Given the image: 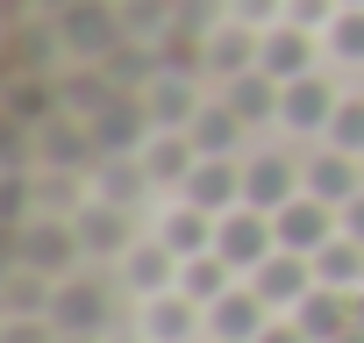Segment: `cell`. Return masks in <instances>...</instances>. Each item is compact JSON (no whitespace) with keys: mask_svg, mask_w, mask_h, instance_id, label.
<instances>
[{"mask_svg":"<svg viewBox=\"0 0 364 343\" xmlns=\"http://www.w3.org/2000/svg\"><path fill=\"white\" fill-rule=\"evenodd\" d=\"M293 315H300V329H307L314 343H328V336H343V329L357 322V293H343V286H314Z\"/></svg>","mask_w":364,"mask_h":343,"instance_id":"14","label":"cell"},{"mask_svg":"<svg viewBox=\"0 0 364 343\" xmlns=\"http://www.w3.org/2000/svg\"><path fill=\"white\" fill-rule=\"evenodd\" d=\"M257 65V36H243V29H229V36H215L208 43V72H222V79H236V72H250Z\"/></svg>","mask_w":364,"mask_h":343,"instance_id":"22","label":"cell"},{"mask_svg":"<svg viewBox=\"0 0 364 343\" xmlns=\"http://www.w3.org/2000/svg\"><path fill=\"white\" fill-rule=\"evenodd\" d=\"M300 172H307V194H314V201H328L336 215L364 194V157H350V150H321V157H307Z\"/></svg>","mask_w":364,"mask_h":343,"instance_id":"6","label":"cell"},{"mask_svg":"<svg viewBox=\"0 0 364 343\" xmlns=\"http://www.w3.org/2000/svg\"><path fill=\"white\" fill-rule=\"evenodd\" d=\"M178 201H193V208H208V215H229V208L243 201V164H236V157H200L193 179L178 186Z\"/></svg>","mask_w":364,"mask_h":343,"instance_id":"11","label":"cell"},{"mask_svg":"<svg viewBox=\"0 0 364 343\" xmlns=\"http://www.w3.org/2000/svg\"><path fill=\"white\" fill-rule=\"evenodd\" d=\"M357 322H364V293H357Z\"/></svg>","mask_w":364,"mask_h":343,"instance_id":"29","label":"cell"},{"mask_svg":"<svg viewBox=\"0 0 364 343\" xmlns=\"http://www.w3.org/2000/svg\"><path fill=\"white\" fill-rule=\"evenodd\" d=\"M336 15H343V0H286V22H300V29L336 22Z\"/></svg>","mask_w":364,"mask_h":343,"instance_id":"25","label":"cell"},{"mask_svg":"<svg viewBox=\"0 0 364 343\" xmlns=\"http://www.w3.org/2000/svg\"><path fill=\"white\" fill-rule=\"evenodd\" d=\"M143 336L150 343H208V307L193 300V293H150V307H143Z\"/></svg>","mask_w":364,"mask_h":343,"instance_id":"4","label":"cell"},{"mask_svg":"<svg viewBox=\"0 0 364 343\" xmlns=\"http://www.w3.org/2000/svg\"><path fill=\"white\" fill-rule=\"evenodd\" d=\"M193 115H200V100H193L186 79H157V86L143 93V122H150V129H186Z\"/></svg>","mask_w":364,"mask_h":343,"instance_id":"18","label":"cell"},{"mask_svg":"<svg viewBox=\"0 0 364 343\" xmlns=\"http://www.w3.org/2000/svg\"><path fill=\"white\" fill-rule=\"evenodd\" d=\"M257 343H314V336L300 329V315H272V322L257 329Z\"/></svg>","mask_w":364,"mask_h":343,"instance_id":"26","label":"cell"},{"mask_svg":"<svg viewBox=\"0 0 364 343\" xmlns=\"http://www.w3.org/2000/svg\"><path fill=\"white\" fill-rule=\"evenodd\" d=\"M328 51H336L343 65H364V8H343V15L328 22Z\"/></svg>","mask_w":364,"mask_h":343,"instance_id":"23","label":"cell"},{"mask_svg":"<svg viewBox=\"0 0 364 343\" xmlns=\"http://www.w3.org/2000/svg\"><path fill=\"white\" fill-rule=\"evenodd\" d=\"M264 322L272 307L257 300V286H229L222 300H208V343H257Z\"/></svg>","mask_w":364,"mask_h":343,"instance_id":"5","label":"cell"},{"mask_svg":"<svg viewBox=\"0 0 364 343\" xmlns=\"http://www.w3.org/2000/svg\"><path fill=\"white\" fill-rule=\"evenodd\" d=\"M157 236H164V250H171L178 265H186V258L215 250V215H208V208H193V201H178V208H164Z\"/></svg>","mask_w":364,"mask_h":343,"instance_id":"13","label":"cell"},{"mask_svg":"<svg viewBox=\"0 0 364 343\" xmlns=\"http://www.w3.org/2000/svg\"><path fill=\"white\" fill-rule=\"evenodd\" d=\"M171 272H178V258L164 250V236H143V243L129 250V279H136L143 293H171Z\"/></svg>","mask_w":364,"mask_h":343,"instance_id":"21","label":"cell"},{"mask_svg":"<svg viewBox=\"0 0 364 343\" xmlns=\"http://www.w3.org/2000/svg\"><path fill=\"white\" fill-rule=\"evenodd\" d=\"M343 236H357V243H364V194L343 208Z\"/></svg>","mask_w":364,"mask_h":343,"instance_id":"27","label":"cell"},{"mask_svg":"<svg viewBox=\"0 0 364 343\" xmlns=\"http://www.w3.org/2000/svg\"><path fill=\"white\" fill-rule=\"evenodd\" d=\"M193 164H200L193 129H150V143H143V172H150V186H186V179H193Z\"/></svg>","mask_w":364,"mask_h":343,"instance_id":"7","label":"cell"},{"mask_svg":"<svg viewBox=\"0 0 364 343\" xmlns=\"http://www.w3.org/2000/svg\"><path fill=\"white\" fill-rule=\"evenodd\" d=\"M250 286H257V300H264L272 315H293L321 279H314V258H300V250H272V258L250 272Z\"/></svg>","mask_w":364,"mask_h":343,"instance_id":"3","label":"cell"},{"mask_svg":"<svg viewBox=\"0 0 364 343\" xmlns=\"http://www.w3.org/2000/svg\"><path fill=\"white\" fill-rule=\"evenodd\" d=\"M328 150L364 157V100H343V107H336V122H328Z\"/></svg>","mask_w":364,"mask_h":343,"instance_id":"24","label":"cell"},{"mask_svg":"<svg viewBox=\"0 0 364 343\" xmlns=\"http://www.w3.org/2000/svg\"><path fill=\"white\" fill-rule=\"evenodd\" d=\"M293 194H307V172H300V164H286V157H250V164H243V201H250V208L279 215Z\"/></svg>","mask_w":364,"mask_h":343,"instance_id":"10","label":"cell"},{"mask_svg":"<svg viewBox=\"0 0 364 343\" xmlns=\"http://www.w3.org/2000/svg\"><path fill=\"white\" fill-rule=\"evenodd\" d=\"M257 72H272L279 86L307 79V72H314V36H307L300 22H286V29H264V36H257Z\"/></svg>","mask_w":364,"mask_h":343,"instance_id":"8","label":"cell"},{"mask_svg":"<svg viewBox=\"0 0 364 343\" xmlns=\"http://www.w3.org/2000/svg\"><path fill=\"white\" fill-rule=\"evenodd\" d=\"M336 86L321 79V72H307V79H293V86H279V129H328L336 122Z\"/></svg>","mask_w":364,"mask_h":343,"instance_id":"9","label":"cell"},{"mask_svg":"<svg viewBox=\"0 0 364 343\" xmlns=\"http://www.w3.org/2000/svg\"><path fill=\"white\" fill-rule=\"evenodd\" d=\"M314 279L321 286H343V293H364V243L357 236H336L328 250H314Z\"/></svg>","mask_w":364,"mask_h":343,"instance_id":"20","label":"cell"},{"mask_svg":"<svg viewBox=\"0 0 364 343\" xmlns=\"http://www.w3.org/2000/svg\"><path fill=\"white\" fill-rule=\"evenodd\" d=\"M72 229H79V250H93V258L129 250V222H122V208H114V201H93L86 215H72Z\"/></svg>","mask_w":364,"mask_h":343,"instance_id":"17","label":"cell"},{"mask_svg":"<svg viewBox=\"0 0 364 343\" xmlns=\"http://www.w3.org/2000/svg\"><path fill=\"white\" fill-rule=\"evenodd\" d=\"M343 8H364V0H343Z\"/></svg>","mask_w":364,"mask_h":343,"instance_id":"30","label":"cell"},{"mask_svg":"<svg viewBox=\"0 0 364 343\" xmlns=\"http://www.w3.org/2000/svg\"><path fill=\"white\" fill-rule=\"evenodd\" d=\"M72 258H79V229H72V222H29V229H22V272L58 279Z\"/></svg>","mask_w":364,"mask_h":343,"instance_id":"12","label":"cell"},{"mask_svg":"<svg viewBox=\"0 0 364 343\" xmlns=\"http://www.w3.org/2000/svg\"><path fill=\"white\" fill-rule=\"evenodd\" d=\"M215 250H222L236 272H257V265L279 250V229H272V215H264V208L236 201L229 215H215Z\"/></svg>","mask_w":364,"mask_h":343,"instance_id":"1","label":"cell"},{"mask_svg":"<svg viewBox=\"0 0 364 343\" xmlns=\"http://www.w3.org/2000/svg\"><path fill=\"white\" fill-rule=\"evenodd\" d=\"M229 286H236V265H229L222 250H200V258L178 265V293H193L200 307H208V300H222Z\"/></svg>","mask_w":364,"mask_h":343,"instance_id":"19","label":"cell"},{"mask_svg":"<svg viewBox=\"0 0 364 343\" xmlns=\"http://www.w3.org/2000/svg\"><path fill=\"white\" fill-rule=\"evenodd\" d=\"M328 343H364V322H350L343 336H328Z\"/></svg>","mask_w":364,"mask_h":343,"instance_id":"28","label":"cell"},{"mask_svg":"<svg viewBox=\"0 0 364 343\" xmlns=\"http://www.w3.org/2000/svg\"><path fill=\"white\" fill-rule=\"evenodd\" d=\"M222 100H229L243 122H279V79H272V72H257V65H250V72H236Z\"/></svg>","mask_w":364,"mask_h":343,"instance_id":"15","label":"cell"},{"mask_svg":"<svg viewBox=\"0 0 364 343\" xmlns=\"http://www.w3.org/2000/svg\"><path fill=\"white\" fill-rule=\"evenodd\" d=\"M193 143H200V157H236V136H243V115L229 107V100H208L193 122Z\"/></svg>","mask_w":364,"mask_h":343,"instance_id":"16","label":"cell"},{"mask_svg":"<svg viewBox=\"0 0 364 343\" xmlns=\"http://www.w3.org/2000/svg\"><path fill=\"white\" fill-rule=\"evenodd\" d=\"M272 229H279V250L314 258V250H328V243L343 236V215H336L328 201H314V194H293V201L272 215Z\"/></svg>","mask_w":364,"mask_h":343,"instance_id":"2","label":"cell"}]
</instances>
